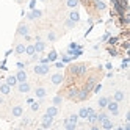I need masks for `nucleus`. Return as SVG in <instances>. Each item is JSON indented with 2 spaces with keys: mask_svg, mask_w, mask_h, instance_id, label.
I'll use <instances>...</instances> for the list:
<instances>
[{
  "mask_svg": "<svg viewBox=\"0 0 130 130\" xmlns=\"http://www.w3.org/2000/svg\"><path fill=\"white\" fill-rule=\"evenodd\" d=\"M35 74H38V75H47L49 64H38V66H35Z\"/></svg>",
  "mask_w": 130,
  "mask_h": 130,
  "instance_id": "obj_1",
  "label": "nucleus"
},
{
  "mask_svg": "<svg viewBox=\"0 0 130 130\" xmlns=\"http://www.w3.org/2000/svg\"><path fill=\"white\" fill-rule=\"evenodd\" d=\"M107 108L110 110L111 115H118V113H119V105H118L116 100H115V102H108V104H107Z\"/></svg>",
  "mask_w": 130,
  "mask_h": 130,
  "instance_id": "obj_2",
  "label": "nucleus"
},
{
  "mask_svg": "<svg viewBox=\"0 0 130 130\" xmlns=\"http://www.w3.org/2000/svg\"><path fill=\"white\" fill-rule=\"evenodd\" d=\"M16 78H17V83H22V82H27V72H25L24 69H21L19 72H17V75H16Z\"/></svg>",
  "mask_w": 130,
  "mask_h": 130,
  "instance_id": "obj_3",
  "label": "nucleus"
},
{
  "mask_svg": "<svg viewBox=\"0 0 130 130\" xmlns=\"http://www.w3.org/2000/svg\"><path fill=\"white\" fill-rule=\"evenodd\" d=\"M63 80H64V77L61 75V74H53V75H52V83H53V85H60Z\"/></svg>",
  "mask_w": 130,
  "mask_h": 130,
  "instance_id": "obj_4",
  "label": "nucleus"
},
{
  "mask_svg": "<svg viewBox=\"0 0 130 130\" xmlns=\"http://www.w3.org/2000/svg\"><path fill=\"white\" fill-rule=\"evenodd\" d=\"M86 97H88V91H86L85 88L78 89V92H77V99H78V100H85Z\"/></svg>",
  "mask_w": 130,
  "mask_h": 130,
  "instance_id": "obj_5",
  "label": "nucleus"
},
{
  "mask_svg": "<svg viewBox=\"0 0 130 130\" xmlns=\"http://www.w3.org/2000/svg\"><path fill=\"white\" fill-rule=\"evenodd\" d=\"M92 111H94L92 108H82V110L78 111V116H80V118H88V115L92 113Z\"/></svg>",
  "mask_w": 130,
  "mask_h": 130,
  "instance_id": "obj_6",
  "label": "nucleus"
},
{
  "mask_svg": "<svg viewBox=\"0 0 130 130\" xmlns=\"http://www.w3.org/2000/svg\"><path fill=\"white\" fill-rule=\"evenodd\" d=\"M52 125V118H49L47 115H44V118H42V127L44 128H49Z\"/></svg>",
  "mask_w": 130,
  "mask_h": 130,
  "instance_id": "obj_7",
  "label": "nucleus"
},
{
  "mask_svg": "<svg viewBox=\"0 0 130 130\" xmlns=\"http://www.w3.org/2000/svg\"><path fill=\"white\" fill-rule=\"evenodd\" d=\"M44 49H45V44H44V42H42L41 39H39L38 42L35 44V50H36V53H41V52H42Z\"/></svg>",
  "mask_w": 130,
  "mask_h": 130,
  "instance_id": "obj_8",
  "label": "nucleus"
},
{
  "mask_svg": "<svg viewBox=\"0 0 130 130\" xmlns=\"http://www.w3.org/2000/svg\"><path fill=\"white\" fill-rule=\"evenodd\" d=\"M17 33L19 35H22V36H25V35H28V25H25V24H22L19 28H17Z\"/></svg>",
  "mask_w": 130,
  "mask_h": 130,
  "instance_id": "obj_9",
  "label": "nucleus"
},
{
  "mask_svg": "<svg viewBox=\"0 0 130 130\" xmlns=\"http://www.w3.org/2000/svg\"><path fill=\"white\" fill-rule=\"evenodd\" d=\"M57 113H58V110H57V107L53 105V107H50V108L47 110V113H45V115H47L49 118H52V119H53L55 116H57Z\"/></svg>",
  "mask_w": 130,
  "mask_h": 130,
  "instance_id": "obj_10",
  "label": "nucleus"
},
{
  "mask_svg": "<svg viewBox=\"0 0 130 130\" xmlns=\"http://www.w3.org/2000/svg\"><path fill=\"white\" fill-rule=\"evenodd\" d=\"M41 14H42V11H39V10H33L31 13L27 14V17H28V19H35V17H41Z\"/></svg>",
  "mask_w": 130,
  "mask_h": 130,
  "instance_id": "obj_11",
  "label": "nucleus"
},
{
  "mask_svg": "<svg viewBox=\"0 0 130 130\" xmlns=\"http://www.w3.org/2000/svg\"><path fill=\"white\" fill-rule=\"evenodd\" d=\"M77 92H78V88L72 86V88L69 89V92H68V97H69V99H75V97H77Z\"/></svg>",
  "mask_w": 130,
  "mask_h": 130,
  "instance_id": "obj_12",
  "label": "nucleus"
},
{
  "mask_svg": "<svg viewBox=\"0 0 130 130\" xmlns=\"http://www.w3.org/2000/svg\"><path fill=\"white\" fill-rule=\"evenodd\" d=\"M19 91H21V92H28V91H30V85H28L27 82H22L21 85H19Z\"/></svg>",
  "mask_w": 130,
  "mask_h": 130,
  "instance_id": "obj_13",
  "label": "nucleus"
},
{
  "mask_svg": "<svg viewBox=\"0 0 130 130\" xmlns=\"http://www.w3.org/2000/svg\"><path fill=\"white\" fill-rule=\"evenodd\" d=\"M102 128H105V130H110V128H113V122L108 119H104L102 121Z\"/></svg>",
  "mask_w": 130,
  "mask_h": 130,
  "instance_id": "obj_14",
  "label": "nucleus"
},
{
  "mask_svg": "<svg viewBox=\"0 0 130 130\" xmlns=\"http://www.w3.org/2000/svg\"><path fill=\"white\" fill-rule=\"evenodd\" d=\"M69 19H71V21H74V22H78V21H80V14H78L77 11H71Z\"/></svg>",
  "mask_w": 130,
  "mask_h": 130,
  "instance_id": "obj_15",
  "label": "nucleus"
},
{
  "mask_svg": "<svg viewBox=\"0 0 130 130\" xmlns=\"http://www.w3.org/2000/svg\"><path fill=\"white\" fill-rule=\"evenodd\" d=\"M10 85H8V83H3V85H0V92H2V94H8V92H10Z\"/></svg>",
  "mask_w": 130,
  "mask_h": 130,
  "instance_id": "obj_16",
  "label": "nucleus"
},
{
  "mask_svg": "<svg viewBox=\"0 0 130 130\" xmlns=\"http://www.w3.org/2000/svg\"><path fill=\"white\" fill-rule=\"evenodd\" d=\"M13 115H14L16 118H19V116H22V107H21V105H17V107H14V108H13Z\"/></svg>",
  "mask_w": 130,
  "mask_h": 130,
  "instance_id": "obj_17",
  "label": "nucleus"
},
{
  "mask_svg": "<svg viewBox=\"0 0 130 130\" xmlns=\"http://www.w3.org/2000/svg\"><path fill=\"white\" fill-rule=\"evenodd\" d=\"M108 102H110L108 97H100V99H99V107H100V108H105Z\"/></svg>",
  "mask_w": 130,
  "mask_h": 130,
  "instance_id": "obj_18",
  "label": "nucleus"
},
{
  "mask_svg": "<svg viewBox=\"0 0 130 130\" xmlns=\"http://www.w3.org/2000/svg\"><path fill=\"white\" fill-rule=\"evenodd\" d=\"M6 83H8L10 86H14V85H17V78H16L14 75H10V77L6 78Z\"/></svg>",
  "mask_w": 130,
  "mask_h": 130,
  "instance_id": "obj_19",
  "label": "nucleus"
},
{
  "mask_svg": "<svg viewBox=\"0 0 130 130\" xmlns=\"http://www.w3.org/2000/svg\"><path fill=\"white\" fill-rule=\"evenodd\" d=\"M47 58H49V61H50V63H53V61H57V58H58V53L55 52V50H52V52L49 53V57H47Z\"/></svg>",
  "mask_w": 130,
  "mask_h": 130,
  "instance_id": "obj_20",
  "label": "nucleus"
},
{
  "mask_svg": "<svg viewBox=\"0 0 130 130\" xmlns=\"http://www.w3.org/2000/svg\"><path fill=\"white\" fill-rule=\"evenodd\" d=\"M115 100H116V102L124 100V92H122V91H116V92H115Z\"/></svg>",
  "mask_w": 130,
  "mask_h": 130,
  "instance_id": "obj_21",
  "label": "nucleus"
},
{
  "mask_svg": "<svg viewBox=\"0 0 130 130\" xmlns=\"http://www.w3.org/2000/svg\"><path fill=\"white\" fill-rule=\"evenodd\" d=\"M69 72L72 74V75H78V64H74V66L69 68Z\"/></svg>",
  "mask_w": 130,
  "mask_h": 130,
  "instance_id": "obj_22",
  "label": "nucleus"
},
{
  "mask_svg": "<svg viewBox=\"0 0 130 130\" xmlns=\"http://www.w3.org/2000/svg\"><path fill=\"white\" fill-rule=\"evenodd\" d=\"M88 119H89V122H91V124H94L96 121H97V115H96V111L89 113V115H88Z\"/></svg>",
  "mask_w": 130,
  "mask_h": 130,
  "instance_id": "obj_23",
  "label": "nucleus"
},
{
  "mask_svg": "<svg viewBox=\"0 0 130 130\" xmlns=\"http://www.w3.org/2000/svg\"><path fill=\"white\" fill-rule=\"evenodd\" d=\"M36 96H38L39 99H42L45 96V89L44 88H36Z\"/></svg>",
  "mask_w": 130,
  "mask_h": 130,
  "instance_id": "obj_24",
  "label": "nucleus"
},
{
  "mask_svg": "<svg viewBox=\"0 0 130 130\" xmlns=\"http://www.w3.org/2000/svg\"><path fill=\"white\" fill-rule=\"evenodd\" d=\"M64 124H66L64 127H66V128H69V130H72V128H75V127H77V124H75V122H69L68 119H64Z\"/></svg>",
  "mask_w": 130,
  "mask_h": 130,
  "instance_id": "obj_25",
  "label": "nucleus"
},
{
  "mask_svg": "<svg viewBox=\"0 0 130 130\" xmlns=\"http://www.w3.org/2000/svg\"><path fill=\"white\" fill-rule=\"evenodd\" d=\"M86 74V66L85 64H78V75H85Z\"/></svg>",
  "mask_w": 130,
  "mask_h": 130,
  "instance_id": "obj_26",
  "label": "nucleus"
},
{
  "mask_svg": "<svg viewBox=\"0 0 130 130\" xmlns=\"http://www.w3.org/2000/svg\"><path fill=\"white\" fill-rule=\"evenodd\" d=\"M80 3V0H68V6L69 8H75Z\"/></svg>",
  "mask_w": 130,
  "mask_h": 130,
  "instance_id": "obj_27",
  "label": "nucleus"
},
{
  "mask_svg": "<svg viewBox=\"0 0 130 130\" xmlns=\"http://www.w3.org/2000/svg\"><path fill=\"white\" fill-rule=\"evenodd\" d=\"M24 52H25V45H24V44H17L16 53H24Z\"/></svg>",
  "mask_w": 130,
  "mask_h": 130,
  "instance_id": "obj_28",
  "label": "nucleus"
},
{
  "mask_svg": "<svg viewBox=\"0 0 130 130\" xmlns=\"http://www.w3.org/2000/svg\"><path fill=\"white\" fill-rule=\"evenodd\" d=\"M96 6H97V10H105V3L102 0H96Z\"/></svg>",
  "mask_w": 130,
  "mask_h": 130,
  "instance_id": "obj_29",
  "label": "nucleus"
},
{
  "mask_svg": "<svg viewBox=\"0 0 130 130\" xmlns=\"http://www.w3.org/2000/svg\"><path fill=\"white\" fill-rule=\"evenodd\" d=\"M25 52L28 53V55H33V53H36V50H35V45H28V47H25Z\"/></svg>",
  "mask_w": 130,
  "mask_h": 130,
  "instance_id": "obj_30",
  "label": "nucleus"
},
{
  "mask_svg": "<svg viewBox=\"0 0 130 130\" xmlns=\"http://www.w3.org/2000/svg\"><path fill=\"white\" fill-rule=\"evenodd\" d=\"M108 42H110L111 45H115V44H118V42H119V38H118V36H113V38H108Z\"/></svg>",
  "mask_w": 130,
  "mask_h": 130,
  "instance_id": "obj_31",
  "label": "nucleus"
},
{
  "mask_svg": "<svg viewBox=\"0 0 130 130\" xmlns=\"http://www.w3.org/2000/svg\"><path fill=\"white\" fill-rule=\"evenodd\" d=\"M77 118H78V116H77V115H71V116H69V119H68V121H69V122H75V124H77Z\"/></svg>",
  "mask_w": 130,
  "mask_h": 130,
  "instance_id": "obj_32",
  "label": "nucleus"
},
{
  "mask_svg": "<svg viewBox=\"0 0 130 130\" xmlns=\"http://www.w3.org/2000/svg\"><path fill=\"white\" fill-rule=\"evenodd\" d=\"M104 119H107V115H105V113H100V115H97V121H99V122H102Z\"/></svg>",
  "mask_w": 130,
  "mask_h": 130,
  "instance_id": "obj_33",
  "label": "nucleus"
},
{
  "mask_svg": "<svg viewBox=\"0 0 130 130\" xmlns=\"http://www.w3.org/2000/svg\"><path fill=\"white\" fill-rule=\"evenodd\" d=\"M60 104H61V97H60V96H57V97L53 99V105L57 107V105H60Z\"/></svg>",
  "mask_w": 130,
  "mask_h": 130,
  "instance_id": "obj_34",
  "label": "nucleus"
},
{
  "mask_svg": "<svg viewBox=\"0 0 130 130\" xmlns=\"http://www.w3.org/2000/svg\"><path fill=\"white\" fill-rule=\"evenodd\" d=\"M108 52H110V55H111V57H118V52H116V49L110 47V49H108Z\"/></svg>",
  "mask_w": 130,
  "mask_h": 130,
  "instance_id": "obj_35",
  "label": "nucleus"
},
{
  "mask_svg": "<svg viewBox=\"0 0 130 130\" xmlns=\"http://www.w3.org/2000/svg\"><path fill=\"white\" fill-rule=\"evenodd\" d=\"M38 110H39V104L33 102V104H31V111H38Z\"/></svg>",
  "mask_w": 130,
  "mask_h": 130,
  "instance_id": "obj_36",
  "label": "nucleus"
},
{
  "mask_svg": "<svg viewBox=\"0 0 130 130\" xmlns=\"http://www.w3.org/2000/svg\"><path fill=\"white\" fill-rule=\"evenodd\" d=\"M74 24H75V22H74V21H71V19H68V21H66V27H68V28H72V27H74Z\"/></svg>",
  "mask_w": 130,
  "mask_h": 130,
  "instance_id": "obj_37",
  "label": "nucleus"
},
{
  "mask_svg": "<svg viewBox=\"0 0 130 130\" xmlns=\"http://www.w3.org/2000/svg\"><path fill=\"white\" fill-rule=\"evenodd\" d=\"M47 38H49V41H55V39H57V36H55V33H49Z\"/></svg>",
  "mask_w": 130,
  "mask_h": 130,
  "instance_id": "obj_38",
  "label": "nucleus"
},
{
  "mask_svg": "<svg viewBox=\"0 0 130 130\" xmlns=\"http://www.w3.org/2000/svg\"><path fill=\"white\" fill-rule=\"evenodd\" d=\"M71 60H74L72 57H63V63H71Z\"/></svg>",
  "mask_w": 130,
  "mask_h": 130,
  "instance_id": "obj_39",
  "label": "nucleus"
},
{
  "mask_svg": "<svg viewBox=\"0 0 130 130\" xmlns=\"http://www.w3.org/2000/svg\"><path fill=\"white\" fill-rule=\"evenodd\" d=\"M108 38H110V33H105L104 36H102V41L105 42V41H108Z\"/></svg>",
  "mask_w": 130,
  "mask_h": 130,
  "instance_id": "obj_40",
  "label": "nucleus"
},
{
  "mask_svg": "<svg viewBox=\"0 0 130 130\" xmlns=\"http://www.w3.org/2000/svg\"><path fill=\"white\" fill-rule=\"evenodd\" d=\"M39 63H41V64H49L50 61H49V58H42V60H41Z\"/></svg>",
  "mask_w": 130,
  "mask_h": 130,
  "instance_id": "obj_41",
  "label": "nucleus"
},
{
  "mask_svg": "<svg viewBox=\"0 0 130 130\" xmlns=\"http://www.w3.org/2000/svg\"><path fill=\"white\" fill-rule=\"evenodd\" d=\"M100 89H102V85H96L94 86V92H99Z\"/></svg>",
  "mask_w": 130,
  "mask_h": 130,
  "instance_id": "obj_42",
  "label": "nucleus"
},
{
  "mask_svg": "<svg viewBox=\"0 0 130 130\" xmlns=\"http://www.w3.org/2000/svg\"><path fill=\"white\" fill-rule=\"evenodd\" d=\"M127 66H128V60H127V58H125V60H124V61H122V68H124V69H125V68H127Z\"/></svg>",
  "mask_w": 130,
  "mask_h": 130,
  "instance_id": "obj_43",
  "label": "nucleus"
},
{
  "mask_svg": "<svg viewBox=\"0 0 130 130\" xmlns=\"http://www.w3.org/2000/svg\"><path fill=\"white\" fill-rule=\"evenodd\" d=\"M55 66L61 69V68H64V63H63V61H61V63H55Z\"/></svg>",
  "mask_w": 130,
  "mask_h": 130,
  "instance_id": "obj_44",
  "label": "nucleus"
},
{
  "mask_svg": "<svg viewBox=\"0 0 130 130\" xmlns=\"http://www.w3.org/2000/svg\"><path fill=\"white\" fill-rule=\"evenodd\" d=\"M17 68H19V69H24V68H25V63H21V61H19V63H17Z\"/></svg>",
  "mask_w": 130,
  "mask_h": 130,
  "instance_id": "obj_45",
  "label": "nucleus"
},
{
  "mask_svg": "<svg viewBox=\"0 0 130 130\" xmlns=\"http://www.w3.org/2000/svg\"><path fill=\"white\" fill-rule=\"evenodd\" d=\"M33 102H35V99H31V97H28V99H27V104H28V105H31Z\"/></svg>",
  "mask_w": 130,
  "mask_h": 130,
  "instance_id": "obj_46",
  "label": "nucleus"
},
{
  "mask_svg": "<svg viewBox=\"0 0 130 130\" xmlns=\"http://www.w3.org/2000/svg\"><path fill=\"white\" fill-rule=\"evenodd\" d=\"M35 5H36V0H31V2H30V8H31V10L35 8Z\"/></svg>",
  "mask_w": 130,
  "mask_h": 130,
  "instance_id": "obj_47",
  "label": "nucleus"
},
{
  "mask_svg": "<svg viewBox=\"0 0 130 130\" xmlns=\"http://www.w3.org/2000/svg\"><path fill=\"white\" fill-rule=\"evenodd\" d=\"M124 49H125V50L128 49V41H125V42H124Z\"/></svg>",
  "mask_w": 130,
  "mask_h": 130,
  "instance_id": "obj_48",
  "label": "nucleus"
},
{
  "mask_svg": "<svg viewBox=\"0 0 130 130\" xmlns=\"http://www.w3.org/2000/svg\"><path fill=\"white\" fill-rule=\"evenodd\" d=\"M2 102H3V97H2V96H0V104H2Z\"/></svg>",
  "mask_w": 130,
  "mask_h": 130,
  "instance_id": "obj_49",
  "label": "nucleus"
},
{
  "mask_svg": "<svg viewBox=\"0 0 130 130\" xmlns=\"http://www.w3.org/2000/svg\"><path fill=\"white\" fill-rule=\"evenodd\" d=\"M41 2H44V0H41Z\"/></svg>",
  "mask_w": 130,
  "mask_h": 130,
  "instance_id": "obj_50",
  "label": "nucleus"
}]
</instances>
